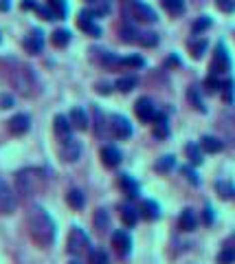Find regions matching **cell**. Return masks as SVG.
I'll list each match as a JSON object with an SVG mask.
<instances>
[{"label":"cell","mask_w":235,"mask_h":264,"mask_svg":"<svg viewBox=\"0 0 235 264\" xmlns=\"http://www.w3.org/2000/svg\"><path fill=\"white\" fill-rule=\"evenodd\" d=\"M53 128H55V134H58V139L62 141V143H64V141L73 139V124H70V119L66 115H58V117H55Z\"/></svg>","instance_id":"cell-6"},{"label":"cell","mask_w":235,"mask_h":264,"mask_svg":"<svg viewBox=\"0 0 235 264\" xmlns=\"http://www.w3.org/2000/svg\"><path fill=\"white\" fill-rule=\"evenodd\" d=\"M134 13L139 16L141 20H145V22H156V11L152 7H147V4L143 2H134Z\"/></svg>","instance_id":"cell-18"},{"label":"cell","mask_w":235,"mask_h":264,"mask_svg":"<svg viewBox=\"0 0 235 264\" xmlns=\"http://www.w3.org/2000/svg\"><path fill=\"white\" fill-rule=\"evenodd\" d=\"M44 172L40 167H24L16 174V192L22 196H33L44 187Z\"/></svg>","instance_id":"cell-2"},{"label":"cell","mask_w":235,"mask_h":264,"mask_svg":"<svg viewBox=\"0 0 235 264\" xmlns=\"http://www.w3.org/2000/svg\"><path fill=\"white\" fill-rule=\"evenodd\" d=\"M11 84L20 95L31 97L33 88H35V77H33L31 68H29V66H18V68H13L11 70Z\"/></svg>","instance_id":"cell-3"},{"label":"cell","mask_w":235,"mask_h":264,"mask_svg":"<svg viewBox=\"0 0 235 264\" xmlns=\"http://www.w3.org/2000/svg\"><path fill=\"white\" fill-rule=\"evenodd\" d=\"M27 227L29 236L33 238V242H38L40 247H51L55 242V222L42 207L33 205L27 214Z\"/></svg>","instance_id":"cell-1"},{"label":"cell","mask_w":235,"mask_h":264,"mask_svg":"<svg viewBox=\"0 0 235 264\" xmlns=\"http://www.w3.org/2000/svg\"><path fill=\"white\" fill-rule=\"evenodd\" d=\"M49 4H51V9H53L55 18H64L66 16V2H64V0H49Z\"/></svg>","instance_id":"cell-34"},{"label":"cell","mask_w":235,"mask_h":264,"mask_svg":"<svg viewBox=\"0 0 235 264\" xmlns=\"http://www.w3.org/2000/svg\"><path fill=\"white\" fill-rule=\"evenodd\" d=\"M163 4H165V9L174 16H178V13H182V9H185V0H163Z\"/></svg>","instance_id":"cell-29"},{"label":"cell","mask_w":235,"mask_h":264,"mask_svg":"<svg viewBox=\"0 0 235 264\" xmlns=\"http://www.w3.org/2000/svg\"><path fill=\"white\" fill-rule=\"evenodd\" d=\"M154 121H156V128H154V134H156V136H161V139H163V136L170 134V128H167V119H165V115L158 113Z\"/></svg>","instance_id":"cell-26"},{"label":"cell","mask_w":235,"mask_h":264,"mask_svg":"<svg viewBox=\"0 0 235 264\" xmlns=\"http://www.w3.org/2000/svg\"><path fill=\"white\" fill-rule=\"evenodd\" d=\"M108 225H110L108 211H106V209H97V211H95V229H97V231H104Z\"/></svg>","instance_id":"cell-25"},{"label":"cell","mask_w":235,"mask_h":264,"mask_svg":"<svg viewBox=\"0 0 235 264\" xmlns=\"http://www.w3.org/2000/svg\"><path fill=\"white\" fill-rule=\"evenodd\" d=\"M189 99H191V104L196 106L200 113H207V108H204L202 99H200V93H198V88H189Z\"/></svg>","instance_id":"cell-35"},{"label":"cell","mask_w":235,"mask_h":264,"mask_svg":"<svg viewBox=\"0 0 235 264\" xmlns=\"http://www.w3.org/2000/svg\"><path fill=\"white\" fill-rule=\"evenodd\" d=\"M204 222H207V225L213 222V209L211 207H204Z\"/></svg>","instance_id":"cell-44"},{"label":"cell","mask_w":235,"mask_h":264,"mask_svg":"<svg viewBox=\"0 0 235 264\" xmlns=\"http://www.w3.org/2000/svg\"><path fill=\"white\" fill-rule=\"evenodd\" d=\"M134 110H136V115H139L141 121H154L156 115H158V113H156V106L152 104L150 97H141L139 101H136Z\"/></svg>","instance_id":"cell-9"},{"label":"cell","mask_w":235,"mask_h":264,"mask_svg":"<svg viewBox=\"0 0 235 264\" xmlns=\"http://www.w3.org/2000/svg\"><path fill=\"white\" fill-rule=\"evenodd\" d=\"M191 49H193V55H196V58H202V53L207 51V40H200V42L191 44Z\"/></svg>","instance_id":"cell-38"},{"label":"cell","mask_w":235,"mask_h":264,"mask_svg":"<svg viewBox=\"0 0 235 264\" xmlns=\"http://www.w3.org/2000/svg\"><path fill=\"white\" fill-rule=\"evenodd\" d=\"M121 187L125 190V194L130 196V198H136L139 196V183H136L132 176H127V174H121Z\"/></svg>","instance_id":"cell-20"},{"label":"cell","mask_w":235,"mask_h":264,"mask_svg":"<svg viewBox=\"0 0 235 264\" xmlns=\"http://www.w3.org/2000/svg\"><path fill=\"white\" fill-rule=\"evenodd\" d=\"M231 68V58H229L227 49H224V44L220 42L216 47V58H213V70L216 73H224V70Z\"/></svg>","instance_id":"cell-11"},{"label":"cell","mask_w":235,"mask_h":264,"mask_svg":"<svg viewBox=\"0 0 235 264\" xmlns=\"http://www.w3.org/2000/svg\"><path fill=\"white\" fill-rule=\"evenodd\" d=\"M141 214L145 218H150V220H156V218L161 216V207H158V202H154V200H143Z\"/></svg>","instance_id":"cell-21"},{"label":"cell","mask_w":235,"mask_h":264,"mask_svg":"<svg viewBox=\"0 0 235 264\" xmlns=\"http://www.w3.org/2000/svg\"><path fill=\"white\" fill-rule=\"evenodd\" d=\"M79 154H81V145L75 139L64 141V143H62V159L64 161H77Z\"/></svg>","instance_id":"cell-16"},{"label":"cell","mask_w":235,"mask_h":264,"mask_svg":"<svg viewBox=\"0 0 235 264\" xmlns=\"http://www.w3.org/2000/svg\"><path fill=\"white\" fill-rule=\"evenodd\" d=\"M200 148H202V152L216 154V152H220V150L224 148V145H222V141H220V139H216V136H202Z\"/></svg>","instance_id":"cell-19"},{"label":"cell","mask_w":235,"mask_h":264,"mask_svg":"<svg viewBox=\"0 0 235 264\" xmlns=\"http://www.w3.org/2000/svg\"><path fill=\"white\" fill-rule=\"evenodd\" d=\"M66 200H68V205L73 207V209H84V205H86V196L81 194L79 190H70Z\"/></svg>","instance_id":"cell-23"},{"label":"cell","mask_w":235,"mask_h":264,"mask_svg":"<svg viewBox=\"0 0 235 264\" xmlns=\"http://www.w3.org/2000/svg\"><path fill=\"white\" fill-rule=\"evenodd\" d=\"M209 27H211V18L202 16V18H198L196 24H193V33H200V31H204V29H209Z\"/></svg>","instance_id":"cell-37"},{"label":"cell","mask_w":235,"mask_h":264,"mask_svg":"<svg viewBox=\"0 0 235 264\" xmlns=\"http://www.w3.org/2000/svg\"><path fill=\"white\" fill-rule=\"evenodd\" d=\"M139 42L143 44V47H154V44L158 42V35L156 33H141V38H139Z\"/></svg>","instance_id":"cell-36"},{"label":"cell","mask_w":235,"mask_h":264,"mask_svg":"<svg viewBox=\"0 0 235 264\" xmlns=\"http://www.w3.org/2000/svg\"><path fill=\"white\" fill-rule=\"evenodd\" d=\"M182 174H185L187 179L193 183V185H198V183H200V179H198V174H196V172L191 170V167H182Z\"/></svg>","instance_id":"cell-40"},{"label":"cell","mask_w":235,"mask_h":264,"mask_svg":"<svg viewBox=\"0 0 235 264\" xmlns=\"http://www.w3.org/2000/svg\"><path fill=\"white\" fill-rule=\"evenodd\" d=\"M119 64L121 66H132V68H141V66L145 64V60H143L141 55H130V58H121Z\"/></svg>","instance_id":"cell-30"},{"label":"cell","mask_w":235,"mask_h":264,"mask_svg":"<svg viewBox=\"0 0 235 264\" xmlns=\"http://www.w3.org/2000/svg\"><path fill=\"white\" fill-rule=\"evenodd\" d=\"M174 165H176V159H174L172 154H167V156H163V159H158L156 170H158V172H170Z\"/></svg>","instance_id":"cell-31"},{"label":"cell","mask_w":235,"mask_h":264,"mask_svg":"<svg viewBox=\"0 0 235 264\" xmlns=\"http://www.w3.org/2000/svg\"><path fill=\"white\" fill-rule=\"evenodd\" d=\"M90 264H110V258L106 251H90Z\"/></svg>","instance_id":"cell-33"},{"label":"cell","mask_w":235,"mask_h":264,"mask_svg":"<svg viewBox=\"0 0 235 264\" xmlns=\"http://www.w3.org/2000/svg\"><path fill=\"white\" fill-rule=\"evenodd\" d=\"M178 225H180L182 231H193V229H196L198 220H196V214H193V209H185V211H182Z\"/></svg>","instance_id":"cell-17"},{"label":"cell","mask_w":235,"mask_h":264,"mask_svg":"<svg viewBox=\"0 0 235 264\" xmlns=\"http://www.w3.org/2000/svg\"><path fill=\"white\" fill-rule=\"evenodd\" d=\"M134 35H136V31L132 27H123V31H121V38H123L125 42H132V40H134Z\"/></svg>","instance_id":"cell-41"},{"label":"cell","mask_w":235,"mask_h":264,"mask_svg":"<svg viewBox=\"0 0 235 264\" xmlns=\"http://www.w3.org/2000/svg\"><path fill=\"white\" fill-rule=\"evenodd\" d=\"M101 161H104V165H108V167H117L121 163L119 148H115V145H106V148L101 150Z\"/></svg>","instance_id":"cell-15"},{"label":"cell","mask_w":235,"mask_h":264,"mask_svg":"<svg viewBox=\"0 0 235 264\" xmlns=\"http://www.w3.org/2000/svg\"><path fill=\"white\" fill-rule=\"evenodd\" d=\"M77 22H79V27L84 29V31L93 33L95 38H99V35H101V29L97 27V24H95V20H93V11H81Z\"/></svg>","instance_id":"cell-13"},{"label":"cell","mask_w":235,"mask_h":264,"mask_svg":"<svg viewBox=\"0 0 235 264\" xmlns=\"http://www.w3.org/2000/svg\"><path fill=\"white\" fill-rule=\"evenodd\" d=\"M68 251L75 253V256H81V253L93 251V249H90V238H88V233H86L84 229L75 227V229L68 233Z\"/></svg>","instance_id":"cell-4"},{"label":"cell","mask_w":235,"mask_h":264,"mask_svg":"<svg viewBox=\"0 0 235 264\" xmlns=\"http://www.w3.org/2000/svg\"><path fill=\"white\" fill-rule=\"evenodd\" d=\"M18 207V198H16V192L11 190V185H9L4 179H0V214L2 216H9L13 214Z\"/></svg>","instance_id":"cell-5"},{"label":"cell","mask_w":235,"mask_h":264,"mask_svg":"<svg viewBox=\"0 0 235 264\" xmlns=\"http://www.w3.org/2000/svg\"><path fill=\"white\" fill-rule=\"evenodd\" d=\"M68 42H70V31H66V29H58V31L53 33V44H55V47H66Z\"/></svg>","instance_id":"cell-28"},{"label":"cell","mask_w":235,"mask_h":264,"mask_svg":"<svg viewBox=\"0 0 235 264\" xmlns=\"http://www.w3.org/2000/svg\"><path fill=\"white\" fill-rule=\"evenodd\" d=\"M9 7H11L9 0H0V11H9Z\"/></svg>","instance_id":"cell-45"},{"label":"cell","mask_w":235,"mask_h":264,"mask_svg":"<svg viewBox=\"0 0 235 264\" xmlns=\"http://www.w3.org/2000/svg\"><path fill=\"white\" fill-rule=\"evenodd\" d=\"M68 119H70V124H73V128H77V130H88V126H90L88 115H86V110H81V108L70 110Z\"/></svg>","instance_id":"cell-14"},{"label":"cell","mask_w":235,"mask_h":264,"mask_svg":"<svg viewBox=\"0 0 235 264\" xmlns=\"http://www.w3.org/2000/svg\"><path fill=\"white\" fill-rule=\"evenodd\" d=\"M112 134H115L117 139H130L132 136L130 121L121 115H112Z\"/></svg>","instance_id":"cell-10"},{"label":"cell","mask_w":235,"mask_h":264,"mask_svg":"<svg viewBox=\"0 0 235 264\" xmlns=\"http://www.w3.org/2000/svg\"><path fill=\"white\" fill-rule=\"evenodd\" d=\"M218 7L222 9V11L231 13V11H235V0H218Z\"/></svg>","instance_id":"cell-39"},{"label":"cell","mask_w":235,"mask_h":264,"mask_svg":"<svg viewBox=\"0 0 235 264\" xmlns=\"http://www.w3.org/2000/svg\"><path fill=\"white\" fill-rule=\"evenodd\" d=\"M187 156H189V161H191L193 165H200L202 163V148L200 145H196V143H187Z\"/></svg>","instance_id":"cell-24"},{"label":"cell","mask_w":235,"mask_h":264,"mask_svg":"<svg viewBox=\"0 0 235 264\" xmlns=\"http://www.w3.org/2000/svg\"><path fill=\"white\" fill-rule=\"evenodd\" d=\"M121 218H123V222L127 227H134L136 222H139V211H136L134 207H130V205H123V207H121Z\"/></svg>","instance_id":"cell-22"},{"label":"cell","mask_w":235,"mask_h":264,"mask_svg":"<svg viewBox=\"0 0 235 264\" xmlns=\"http://www.w3.org/2000/svg\"><path fill=\"white\" fill-rule=\"evenodd\" d=\"M68 264H79V260H73V262H68Z\"/></svg>","instance_id":"cell-46"},{"label":"cell","mask_w":235,"mask_h":264,"mask_svg":"<svg viewBox=\"0 0 235 264\" xmlns=\"http://www.w3.org/2000/svg\"><path fill=\"white\" fill-rule=\"evenodd\" d=\"M218 88H220V82H218V79H216V77H209V79H207V90H209V93H216Z\"/></svg>","instance_id":"cell-42"},{"label":"cell","mask_w":235,"mask_h":264,"mask_svg":"<svg viewBox=\"0 0 235 264\" xmlns=\"http://www.w3.org/2000/svg\"><path fill=\"white\" fill-rule=\"evenodd\" d=\"M112 247L117 249V253H119V256H130V249H132L130 233L123 231V229L115 231V233H112Z\"/></svg>","instance_id":"cell-8"},{"label":"cell","mask_w":235,"mask_h":264,"mask_svg":"<svg viewBox=\"0 0 235 264\" xmlns=\"http://www.w3.org/2000/svg\"><path fill=\"white\" fill-rule=\"evenodd\" d=\"M235 262V251L231 247H227V249H222L220 251V256H218V264H233Z\"/></svg>","instance_id":"cell-32"},{"label":"cell","mask_w":235,"mask_h":264,"mask_svg":"<svg viewBox=\"0 0 235 264\" xmlns=\"http://www.w3.org/2000/svg\"><path fill=\"white\" fill-rule=\"evenodd\" d=\"M90 2H101V0H90Z\"/></svg>","instance_id":"cell-47"},{"label":"cell","mask_w":235,"mask_h":264,"mask_svg":"<svg viewBox=\"0 0 235 264\" xmlns=\"http://www.w3.org/2000/svg\"><path fill=\"white\" fill-rule=\"evenodd\" d=\"M13 106V99L9 97V95H2V97H0V108H11Z\"/></svg>","instance_id":"cell-43"},{"label":"cell","mask_w":235,"mask_h":264,"mask_svg":"<svg viewBox=\"0 0 235 264\" xmlns=\"http://www.w3.org/2000/svg\"><path fill=\"white\" fill-rule=\"evenodd\" d=\"M29 128H31V117L29 115H24V113H18V115H13L11 119H9V132L11 134H27Z\"/></svg>","instance_id":"cell-7"},{"label":"cell","mask_w":235,"mask_h":264,"mask_svg":"<svg viewBox=\"0 0 235 264\" xmlns=\"http://www.w3.org/2000/svg\"><path fill=\"white\" fill-rule=\"evenodd\" d=\"M24 49H27L29 53H33V55L42 53V49H44L42 31H33V33H29L27 38H24Z\"/></svg>","instance_id":"cell-12"},{"label":"cell","mask_w":235,"mask_h":264,"mask_svg":"<svg viewBox=\"0 0 235 264\" xmlns=\"http://www.w3.org/2000/svg\"><path fill=\"white\" fill-rule=\"evenodd\" d=\"M136 84H139V79L130 75V77H121L119 82H117V88H119L121 93H130L132 88H136Z\"/></svg>","instance_id":"cell-27"}]
</instances>
